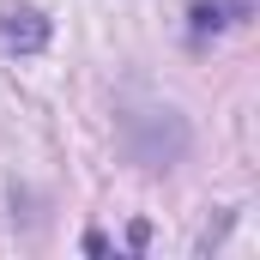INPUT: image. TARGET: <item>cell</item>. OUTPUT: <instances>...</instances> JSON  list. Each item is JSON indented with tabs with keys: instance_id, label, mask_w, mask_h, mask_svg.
Returning a JSON list of instances; mask_svg holds the SVG:
<instances>
[{
	"instance_id": "1",
	"label": "cell",
	"mask_w": 260,
	"mask_h": 260,
	"mask_svg": "<svg viewBox=\"0 0 260 260\" xmlns=\"http://www.w3.org/2000/svg\"><path fill=\"white\" fill-rule=\"evenodd\" d=\"M0 49L6 55H43L49 49V18L37 6H0Z\"/></svg>"
},
{
	"instance_id": "2",
	"label": "cell",
	"mask_w": 260,
	"mask_h": 260,
	"mask_svg": "<svg viewBox=\"0 0 260 260\" xmlns=\"http://www.w3.org/2000/svg\"><path fill=\"white\" fill-rule=\"evenodd\" d=\"M242 12H248L242 0H194V12H188V18H194V37H206V30H224V24H236Z\"/></svg>"
}]
</instances>
